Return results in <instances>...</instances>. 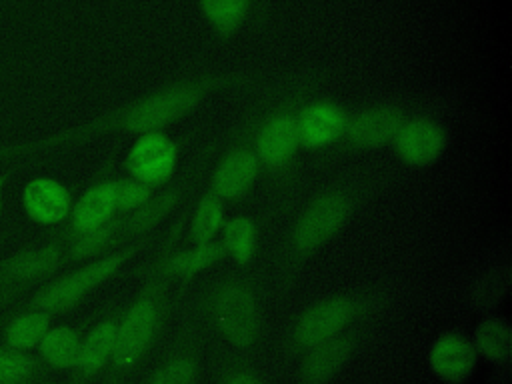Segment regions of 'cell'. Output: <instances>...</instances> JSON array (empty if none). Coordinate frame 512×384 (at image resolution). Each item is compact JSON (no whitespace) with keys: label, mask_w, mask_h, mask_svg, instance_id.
Masks as SVG:
<instances>
[{"label":"cell","mask_w":512,"mask_h":384,"mask_svg":"<svg viewBox=\"0 0 512 384\" xmlns=\"http://www.w3.org/2000/svg\"><path fill=\"white\" fill-rule=\"evenodd\" d=\"M126 258H130V252H114L110 256L98 258V260L78 268L66 276H60L58 280L40 288L30 298L28 306L36 308V310L50 312L54 316L60 312H66V310L74 308L96 286H100L110 276H114Z\"/></svg>","instance_id":"1"},{"label":"cell","mask_w":512,"mask_h":384,"mask_svg":"<svg viewBox=\"0 0 512 384\" xmlns=\"http://www.w3.org/2000/svg\"><path fill=\"white\" fill-rule=\"evenodd\" d=\"M60 242L20 248L0 260V306L12 304L22 292L54 274L64 262Z\"/></svg>","instance_id":"2"},{"label":"cell","mask_w":512,"mask_h":384,"mask_svg":"<svg viewBox=\"0 0 512 384\" xmlns=\"http://www.w3.org/2000/svg\"><path fill=\"white\" fill-rule=\"evenodd\" d=\"M350 214V202L342 194H326L306 208L300 216L292 244L298 254H310L324 242H328L346 222Z\"/></svg>","instance_id":"3"},{"label":"cell","mask_w":512,"mask_h":384,"mask_svg":"<svg viewBox=\"0 0 512 384\" xmlns=\"http://www.w3.org/2000/svg\"><path fill=\"white\" fill-rule=\"evenodd\" d=\"M220 330L238 346H248L258 334V312L252 294L242 286H224L214 302Z\"/></svg>","instance_id":"4"},{"label":"cell","mask_w":512,"mask_h":384,"mask_svg":"<svg viewBox=\"0 0 512 384\" xmlns=\"http://www.w3.org/2000/svg\"><path fill=\"white\" fill-rule=\"evenodd\" d=\"M20 200L26 218L40 226H58L66 222L74 204L70 190L50 176L28 180Z\"/></svg>","instance_id":"5"},{"label":"cell","mask_w":512,"mask_h":384,"mask_svg":"<svg viewBox=\"0 0 512 384\" xmlns=\"http://www.w3.org/2000/svg\"><path fill=\"white\" fill-rule=\"evenodd\" d=\"M176 156L178 150L174 142H170L164 134L148 132L128 152L126 166L136 180L152 186L164 182L172 174Z\"/></svg>","instance_id":"6"},{"label":"cell","mask_w":512,"mask_h":384,"mask_svg":"<svg viewBox=\"0 0 512 384\" xmlns=\"http://www.w3.org/2000/svg\"><path fill=\"white\" fill-rule=\"evenodd\" d=\"M156 324V308L150 300L136 302L124 322L116 326L112 362L116 368H130L148 346Z\"/></svg>","instance_id":"7"},{"label":"cell","mask_w":512,"mask_h":384,"mask_svg":"<svg viewBox=\"0 0 512 384\" xmlns=\"http://www.w3.org/2000/svg\"><path fill=\"white\" fill-rule=\"evenodd\" d=\"M356 304L348 298H332L312 306L296 324L294 338L300 346H316L334 338L354 316Z\"/></svg>","instance_id":"8"},{"label":"cell","mask_w":512,"mask_h":384,"mask_svg":"<svg viewBox=\"0 0 512 384\" xmlns=\"http://www.w3.org/2000/svg\"><path fill=\"white\" fill-rule=\"evenodd\" d=\"M396 152L398 156L410 166H426L432 164L446 146L444 130L426 118L412 120L402 124L396 138Z\"/></svg>","instance_id":"9"},{"label":"cell","mask_w":512,"mask_h":384,"mask_svg":"<svg viewBox=\"0 0 512 384\" xmlns=\"http://www.w3.org/2000/svg\"><path fill=\"white\" fill-rule=\"evenodd\" d=\"M430 368L446 384H462L476 368V348L458 334H444L430 348Z\"/></svg>","instance_id":"10"},{"label":"cell","mask_w":512,"mask_h":384,"mask_svg":"<svg viewBox=\"0 0 512 384\" xmlns=\"http://www.w3.org/2000/svg\"><path fill=\"white\" fill-rule=\"evenodd\" d=\"M116 212L114 182H100L88 188L76 204H72L68 216V236H76L110 222Z\"/></svg>","instance_id":"11"},{"label":"cell","mask_w":512,"mask_h":384,"mask_svg":"<svg viewBox=\"0 0 512 384\" xmlns=\"http://www.w3.org/2000/svg\"><path fill=\"white\" fill-rule=\"evenodd\" d=\"M404 118L394 108H376L354 116L346 122V136L356 146H382L396 138Z\"/></svg>","instance_id":"12"},{"label":"cell","mask_w":512,"mask_h":384,"mask_svg":"<svg viewBox=\"0 0 512 384\" xmlns=\"http://www.w3.org/2000/svg\"><path fill=\"white\" fill-rule=\"evenodd\" d=\"M346 114L332 104H314L306 108L298 124V138L304 146L316 148L336 140L346 128Z\"/></svg>","instance_id":"13"},{"label":"cell","mask_w":512,"mask_h":384,"mask_svg":"<svg viewBox=\"0 0 512 384\" xmlns=\"http://www.w3.org/2000/svg\"><path fill=\"white\" fill-rule=\"evenodd\" d=\"M52 318H54V314H50V312L26 306L24 310L12 314L6 320L2 334H0V338H2L0 344L8 346L12 350H20V352H32L38 348L40 340L50 330Z\"/></svg>","instance_id":"14"},{"label":"cell","mask_w":512,"mask_h":384,"mask_svg":"<svg viewBox=\"0 0 512 384\" xmlns=\"http://www.w3.org/2000/svg\"><path fill=\"white\" fill-rule=\"evenodd\" d=\"M298 124L292 116H276L264 124L258 134V156L268 166L284 164L298 148Z\"/></svg>","instance_id":"15"},{"label":"cell","mask_w":512,"mask_h":384,"mask_svg":"<svg viewBox=\"0 0 512 384\" xmlns=\"http://www.w3.org/2000/svg\"><path fill=\"white\" fill-rule=\"evenodd\" d=\"M258 172V160L248 150H238L230 154L214 174V190L222 198H236L244 194Z\"/></svg>","instance_id":"16"},{"label":"cell","mask_w":512,"mask_h":384,"mask_svg":"<svg viewBox=\"0 0 512 384\" xmlns=\"http://www.w3.org/2000/svg\"><path fill=\"white\" fill-rule=\"evenodd\" d=\"M116 340V324L112 320H104L96 324L80 342V352L74 370L80 376L88 378L104 368V364L112 358Z\"/></svg>","instance_id":"17"},{"label":"cell","mask_w":512,"mask_h":384,"mask_svg":"<svg viewBox=\"0 0 512 384\" xmlns=\"http://www.w3.org/2000/svg\"><path fill=\"white\" fill-rule=\"evenodd\" d=\"M80 334L70 326H50L38 344V360L44 366L56 370H68L76 366L80 352Z\"/></svg>","instance_id":"18"},{"label":"cell","mask_w":512,"mask_h":384,"mask_svg":"<svg viewBox=\"0 0 512 384\" xmlns=\"http://www.w3.org/2000/svg\"><path fill=\"white\" fill-rule=\"evenodd\" d=\"M352 342L346 338H330L314 346L302 364V376L310 384L328 380L350 356Z\"/></svg>","instance_id":"19"},{"label":"cell","mask_w":512,"mask_h":384,"mask_svg":"<svg viewBox=\"0 0 512 384\" xmlns=\"http://www.w3.org/2000/svg\"><path fill=\"white\" fill-rule=\"evenodd\" d=\"M44 364L32 352L0 344V384H44Z\"/></svg>","instance_id":"20"},{"label":"cell","mask_w":512,"mask_h":384,"mask_svg":"<svg viewBox=\"0 0 512 384\" xmlns=\"http://www.w3.org/2000/svg\"><path fill=\"white\" fill-rule=\"evenodd\" d=\"M474 344L484 358L492 362H502L510 356L512 350V330L506 320L488 318L476 326Z\"/></svg>","instance_id":"21"},{"label":"cell","mask_w":512,"mask_h":384,"mask_svg":"<svg viewBox=\"0 0 512 384\" xmlns=\"http://www.w3.org/2000/svg\"><path fill=\"white\" fill-rule=\"evenodd\" d=\"M512 286V272L510 266H494L486 270L472 286L470 302L476 310L486 312L492 310L502 302Z\"/></svg>","instance_id":"22"},{"label":"cell","mask_w":512,"mask_h":384,"mask_svg":"<svg viewBox=\"0 0 512 384\" xmlns=\"http://www.w3.org/2000/svg\"><path fill=\"white\" fill-rule=\"evenodd\" d=\"M222 218H224V212H222L220 198L214 194L204 196L192 218V238L198 244L210 242L214 234L220 230Z\"/></svg>","instance_id":"23"},{"label":"cell","mask_w":512,"mask_h":384,"mask_svg":"<svg viewBox=\"0 0 512 384\" xmlns=\"http://www.w3.org/2000/svg\"><path fill=\"white\" fill-rule=\"evenodd\" d=\"M224 248L238 262H248L256 250V228L248 218H234L224 230Z\"/></svg>","instance_id":"24"},{"label":"cell","mask_w":512,"mask_h":384,"mask_svg":"<svg viewBox=\"0 0 512 384\" xmlns=\"http://www.w3.org/2000/svg\"><path fill=\"white\" fill-rule=\"evenodd\" d=\"M226 254V248L214 242L198 244L196 250H188L182 254H176L168 262V270L174 274H196L214 262H218Z\"/></svg>","instance_id":"25"},{"label":"cell","mask_w":512,"mask_h":384,"mask_svg":"<svg viewBox=\"0 0 512 384\" xmlns=\"http://www.w3.org/2000/svg\"><path fill=\"white\" fill-rule=\"evenodd\" d=\"M114 236V228L110 224H104L100 228L70 236L68 246L64 248L66 258L70 260H80V258H88L94 256L96 252H100Z\"/></svg>","instance_id":"26"},{"label":"cell","mask_w":512,"mask_h":384,"mask_svg":"<svg viewBox=\"0 0 512 384\" xmlns=\"http://www.w3.org/2000/svg\"><path fill=\"white\" fill-rule=\"evenodd\" d=\"M248 0H202L208 20L220 30H232L244 16Z\"/></svg>","instance_id":"27"},{"label":"cell","mask_w":512,"mask_h":384,"mask_svg":"<svg viewBox=\"0 0 512 384\" xmlns=\"http://www.w3.org/2000/svg\"><path fill=\"white\" fill-rule=\"evenodd\" d=\"M116 210H134L148 202L150 186L140 180H118L114 182Z\"/></svg>","instance_id":"28"},{"label":"cell","mask_w":512,"mask_h":384,"mask_svg":"<svg viewBox=\"0 0 512 384\" xmlns=\"http://www.w3.org/2000/svg\"><path fill=\"white\" fill-rule=\"evenodd\" d=\"M196 378V364L188 358H176L162 366L150 384H192Z\"/></svg>","instance_id":"29"},{"label":"cell","mask_w":512,"mask_h":384,"mask_svg":"<svg viewBox=\"0 0 512 384\" xmlns=\"http://www.w3.org/2000/svg\"><path fill=\"white\" fill-rule=\"evenodd\" d=\"M170 204H172V198H162V200H158L154 204H144L142 210L132 218V222H130L132 228L136 230V228L150 226L156 218H160L170 208Z\"/></svg>","instance_id":"30"},{"label":"cell","mask_w":512,"mask_h":384,"mask_svg":"<svg viewBox=\"0 0 512 384\" xmlns=\"http://www.w3.org/2000/svg\"><path fill=\"white\" fill-rule=\"evenodd\" d=\"M226 384H260V382L250 374H234L228 378Z\"/></svg>","instance_id":"31"},{"label":"cell","mask_w":512,"mask_h":384,"mask_svg":"<svg viewBox=\"0 0 512 384\" xmlns=\"http://www.w3.org/2000/svg\"><path fill=\"white\" fill-rule=\"evenodd\" d=\"M8 178L10 176L6 172H0V214H2V208H4V190H6Z\"/></svg>","instance_id":"32"}]
</instances>
